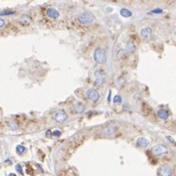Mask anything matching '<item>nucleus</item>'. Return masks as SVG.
Wrapping results in <instances>:
<instances>
[{
    "label": "nucleus",
    "instance_id": "f257e3e1",
    "mask_svg": "<svg viewBox=\"0 0 176 176\" xmlns=\"http://www.w3.org/2000/svg\"><path fill=\"white\" fill-rule=\"evenodd\" d=\"M93 58L95 60V62H97L98 64H103L106 63L107 61V56H106V52L104 49H102L100 47H97L96 49L94 50V53H93Z\"/></svg>",
    "mask_w": 176,
    "mask_h": 176
},
{
    "label": "nucleus",
    "instance_id": "f03ea898",
    "mask_svg": "<svg viewBox=\"0 0 176 176\" xmlns=\"http://www.w3.org/2000/svg\"><path fill=\"white\" fill-rule=\"evenodd\" d=\"M94 20H95L94 15L89 11H84L81 14H79V16H78V21L82 25H89V24L93 23Z\"/></svg>",
    "mask_w": 176,
    "mask_h": 176
},
{
    "label": "nucleus",
    "instance_id": "7ed1b4c3",
    "mask_svg": "<svg viewBox=\"0 0 176 176\" xmlns=\"http://www.w3.org/2000/svg\"><path fill=\"white\" fill-rule=\"evenodd\" d=\"M166 153H167V148L164 145H161V144H158V145H155L152 148V154L155 157L165 155Z\"/></svg>",
    "mask_w": 176,
    "mask_h": 176
},
{
    "label": "nucleus",
    "instance_id": "20e7f679",
    "mask_svg": "<svg viewBox=\"0 0 176 176\" xmlns=\"http://www.w3.org/2000/svg\"><path fill=\"white\" fill-rule=\"evenodd\" d=\"M86 97H87L90 101L96 103V102H98L99 99H100V94H99V92H98L97 90L93 89V88H90V89H88L87 91H86Z\"/></svg>",
    "mask_w": 176,
    "mask_h": 176
},
{
    "label": "nucleus",
    "instance_id": "39448f33",
    "mask_svg": "<svg viewBox=\"0 0 176 176\" xmlns=\"http://www.w3.org/2000/svg\"><path fill=\"white\" fill-rule=\"evenodd\" d=\"M94 76H95V80H94V84L96 86H101L102 84L104 83L105 81V76L103 73V71L101 70H97L94 72Z\"/></svg>",
    "mask_w": 176,
    "mask_h": 176
},
{
    "label": "nucleus",
    "instance_id": "423d86ee",
    "mask_svg": "<svg viewBox=\"0 0 176 176\" xmlns=\"http://www.w3.org/2000/svg\"><path fill=\"white\" fill-rule=\"evenodd\" d=\"M53 118H54V120H56L57 122L66 121V120L67 119V113H66L64 110H59V111H57V112L54 113Z\"/></svg>",
    "mask_w": 176,
    "mask_h": 176
},
{
    "label": "nucleus",
    "instance_id": "0eeeda50",
    "mask_svg": "<svg viewBox=\"0 0 176 176\" xmlns=\"http://www.w3.org/2000/svg\"><path fill=\"white\" fill-rule=\"evenodd\" d=\"M172 173L171 167L167 165V164H164L161 165L159 169V176H170Z\"/></svg>",
    "mask_w": 176,
    "mask_h": 176
},
{
    "label": "nucleus",
    "instance_id": "6e6552de",
    "mask_svg": "<svg viewBox=\"0 0 176 176\" xmlns=\"http://www.w3.org/2000/svg\"><path fill=\"white\" fill-rule=\"evenodd\" d=\"M140 34H141V36H142L143 38H145V39H149L152 35V29H150L149 26H145V28H143V29H141Z\"/></svg>",
    "mask_w": 176,
    "mask_h": 176
},
{
    "label": "nucleus",
    "instance_id": "1a4fd4ad",
    "mask_svg": "<svg viewBox=\"0 0 176 176\" xmlns=\"http://www.w3.org/2000/svg\"><path fill=\"white\" fill-rule=\"evenodd\" d=\"M46 14L48 17H50L51 19H57L60 16V13L58 10H56L55 8H48L46 10Z\"/></svg>",
    "mask_w": 176,
    "mask_h": 176
},
{
    "label": "nucleus",
    "instance_id": "9d476101",
    "mask_svg": "<svg viewBox=\"0 0 176 176\" xmlns=\"http://www.w3.org/2000/svg\"><path fill=\"white\" fill-rule=\"evenodd\" d=\"M19 22H20L21 24H23V25H30L32 20H31V18L29 17V16H28V15H22L21 17L19 18Z\"/></svg>",
    "mask_w": 176,
    "mask_h": 176
},
{
    "label": "nucleus",
    "instance_id": "9b49d317",
    "mask_svg": "<svg viewBox=\"0 0 176 176\" xmlns=\"http://www.w3.org/2000/svg\"><path fill=\"white\" fill-rule=\"evenodd\" d=\"M72 109H73V111L76 112V113H83L84 111H85V107H84L80 102H76V104L73 105V107H72Z\"/></svg>",
    "mask_w": 176,
    "mask_h": 176
},
{
    "label": "nucleus",
    "instance_id": "f8f14e48",
    "mask_svg": "<svg viewBox=\"0 0 176 176\" xmlns=\"http://www.w3.org/2000/svg\"><path fill=\"white\" fill-rule=\"evenodd\" d=\"M116 129H117V127L116 126H107L106 128H104L103 129V133L105 135H111V134H113L114 133V131H116Z\"/></svg>",
    "mask_w": 176,
    "mask_h": 176
},
{
    "label": "nucleus",
    "instance_id": "ddd939ff",
    "mask_svg": "<svg viewBox=\"0 0 176 176\" xmlns=\"http://www.w3.org/2000/svg\"><path fill=\"white\" fill-rule=\"evenodd\" d=\"M158 117L161 119H167L168 118V112L166 110H159L158 111Z\"/></svg>",
    "mask_w": 176,
    "mask_h": 176
},
{
    "label": "nucleus",
    "instance_id": "4468645a",
    "mask_svg": "<svg viewBox=\"0 0 176 176\" xmlns=\"http://www.w3.org/2000/svg\"><path fill=\"white\" fill-rule=\"evenodd\" d=\"M135 48H136V46H135L134 43L132 41H129L127 44H126L125 52H127V53H132V52H134L135 51Z\"/></svg>",
    "mask_w": 176,
    "mask_h": 176
},
{
    "label": "nucleus",
    "instance_id": "2eb2a0df",
    "mask_svg": "<svg viewBox=\"0 0 176 176\" xmlns=\"http://www.w3.org/2000/svg\"><path fill=\"white\" fill-rule=\"evenodd\" d=\"M137 144H138V146L142 147V148H145V147H147L149 145V141H148L146 138L141 137V138H139L138 140H137Z\"/></svg>",
    "mask_w": 176,
    "mask_h": 176
},
{
    "label": "nucleus",
    "instance_id": "dca6fc26",
    "mask_svg": "<svg viewBox=\"0 0 176 176\" xmlns=\"http://www.w3.org/2000/svg\"><path fill=\"white\" fill-rule=\"evenodd\" d=\"M120 15H121L122 17L129 18L132 16V12H131L130 10H128V9L122 8V9H120Z\"/></svg>",
    "mask_w": 176,
    "mask_h": 176
},
{
    "label": "nucleus",
    "instance_id": "f3484780",
    "mask_svg": "<svg viewBox=\"0 0 176 176\" xmlns=\"http://www.w3.org/2000/svg\"><path fill=\"white\" fill-rule=\"evenodd\" d=\"M16 151H17V153H19V154H23V153L25 151V148L23 147L22 145H19V146H17V148H16Z\"/></svg>",
    "mask_w": 176,
    "mask_h": 176
},
{
    "label": "nucleus",
    "instance_id": "a211bd4d",
    "mask_svg": "<svg viewBox=\"0 0 176 176\" xmlns=\"http://www.w3.org/2000/svg\"><path fill=\"white\" fill-rule=\"evenodd\" d=\"M8 125H9V127H10V128H11L12 130L18 129V124H17V123H15V122H9Z\"/></svg>",
    "mask_w": 176,
    "mask_h": 176
},
{
    "label": "nucleus",
    "instance_id": "6ab92c4d",
    "mask_svg": "<svg viewBox=\"0 0 176 176\" xmlns=\"http://www.w3.org/2000/svg\"><path fill=\"white\" fill-rule=\"evenodd\" d=\"M121 96L120 95H117V96H114V98H113V102L114 103H121Z\"/></svg>",
    "mask_w": 176,
    "mask_h": 176
},
{
    "label": "nucleus",
    "instance_id": "aec40b11",
    "mask_svg": "<svg viewBox=\"0 0 176 176\" xmlns=\"http://www.w3.org/2000/svg\"><path fill=\"white\" fill-rule=\"evenodd\" d=\"M124 54H125V51L124 50H120L118 53H117V58L118 59H121L124 57Z\"/></svg>",
    "mask_w": 176,
    "mask_h": 176
},
{
    "label": "nucleus",
    "instance_id": "412c9836",
    "mask_svg": "<svg viewBox=\"0 0 176 176\" xmlns=\"http://www.w3.org/2000/svg\"><path fill=\"white\" fill-rule=\"evenodd\" d=\"M14 11H3L1 12V16H5V15H13L14 14Z\"/></svg>",
    "mask_w": 176,
    "mask_h": 176
},
{
    "label": "nucleus",
    "instance_id": "4be33fe9",
    "mask_svg": "<svg viewBox=\"0 0 176 176\" xmlns=\"http://www.w3.org/2000/svg\"><path fill=\"white\" fill-rule=\"evenodd\" d=\"M16 169H17V171L20 173V174H23V169H22V166L20 164H17L16 165Z\"/></svg>",
    "mask_w": 176,
    "mask_h": 176
},
{
    "label": "nucleus",
    "instance_id": "5701e85b",
    "mask_svg": "<svg viewBox=\"0 0 176 176\" xmlns=\"http://www.w3.org/2000/svg\"><path fill=\"white\" fill-rule=\"evenodd\" d=\"M53 134H54V136H60L61 135V131L60 130H56V131L53 132Z\"/></svg>",
    "mask_w": 176,
    "mask_h": 176
},
{
    "label": "nucleus",
    "instance_id": "b1692460",
    "mask_svg": "<svg viewBox=\"0 0 176 176\" xmlns=\"http://www.w3.org/2000/svg\"><path fill=\"white\" fill-rule=\"evenodd\" d=\"M4 20H3V19H0V28H3V26H4Z\"/></svg>",
    "mask_w": 176,
    "mask_h": 176
},
{
    "label": "nucleus",
    "instance_id": "393cba45",
    "mask_svg": "<svg viewBox=\"0 0 176 176\" xmlns=\"http://www.w3.org/2000/svg\"><path fill=\"white\" fill-rule=\"evenodd\" d=\"M163 12V10L161 9H157V10H153L152 13H161Z\"/></svg>",
    "mask_w": 176,
    "mask_h": 176
},
{
    "label": "nucleus",
    "instance_id": "a878e982",
    "mask_svg": "<svg viewBox=\"0 0 176 176\" xmlns=\"http://www.w3.org/2000/svg\"><path fill=\"white\" fill-rule=\"evenodd\" d=\"M167 139H168V140H170V141H171V143H175V142H174V140H173V139H172L171 137H169V136H168Z\"/></svg>",
    "mask_w": 176,
    "mask_h": 176
},
{
    "label": "nucleus",
    "instance_id": "bb28decb",
    "mask_svg": "<svg viewBox=\"0 0 176 176\" xmlns=\"http://www.w3.org/2000/svg\"><path fill=\"white\" fill-rule=\"evenodd\" d=\"M46 135H47V136H50V135H51V131H50V130H49V131H47Z\"/></svg>",
    "mask_w": 176,
    "mask_h": 176
},
{
    "label": "nucleus",
    "instance_id": "cd10ccee",
    "mask_svg": "<svg viewBox=\"0 0 176 176\" xmlns=\"http://www.w3.org/2000/svg\"><path fill=\"white\" fill-rule=\"evenodd\" d=\"M9 176H16V175H15L14 173H10V174H9Z\"/></svg>",
    "mask_w": 176,
    "mask_h": 176
}]
</instances>
